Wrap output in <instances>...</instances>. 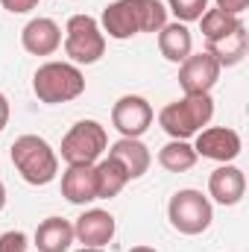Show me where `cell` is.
<instances>
[{
  "mask_svg": "<svg viewBox=\"0 0 249 252\" xmlns=\"http://www.w3.org/2000/svg\"><path fill=\"white\" fill-rule=\"evenodd\" d=\"M247 193V176L235 164H220L208 176V196L220 205H238Z\"/></svg>",
  "mask_w": 249,
  "mask_h": 252,
  "instance_id": "cell-13",
  "label": "cell"
},
{
  "mask_svg": "<svg viewBox=\"0 0 249 252\" xmlns=\"http://www.w3.org/2000/svg\"><path fill=\"white\" fill-rule=\"evenodd\" d=\"M153 106L138 94H126L112 106V126L121 132V138H141L153 126Z\"/></svg>",
  "mask_w": 249,
  "mask_h": 252,
  "instance_id": "cell-8",
  "label": "cell"
},
{
  "mask_svg": "<svg viewBox=\"0 0 249 252\" xmlns=\"http://www.w3.org/2000/svg\"><path fill=\"white\" fill-rule=\"evenodd\" d=\"M249 47V35L247 27H238L235 32H229L226 38H217V41H205V53H211L220 67H232V64H241L247 56Z\"/></svg>",
  "mask_w": 249,
  "mask_h": 252,
  "instance_id": "cell-18",
  "label": "cell"
},
{
  "mask_svg": "<svg viewBox=\"0 0 249 252\" xmlns=\"http://www.w3.org/2000/svg\"><path fill=\"white\" fill-rule=\"evenodd\" d=\"M62 196L70 205H88L97 199V170L94 164H67L62 173Z\"/></svg>",
  "mask_w": 249,
  "mask_h": 252,
  "instance_id": "cell-14",
  "label": "cell"
},
{
  "mask_svg": "<svg viewBox=\"0 0 249 252\" xmlns=\"http://www.w3.org/2000/svg\"><path fill=\"white\" fill-rule=\"evenodd\" d=\"M76 252H106L103 247H82V250H76Z\"/></svg>",
  "mask_w": 249,
  "mask_h": 252,
  "instance_id": "cell-28",
  "label": "cell"
},
{
  "mask_svg": "<svg viewBox=\"0 0 249 252\" xmlns=\"http://www.w3.org/2000/svg\"><path fill=\"white\" fill-rule=\"evenodd\" d=\"M106 53V35L91 15H70L64 24V56L73 64H94Z\"/></svg>",
  "mask_w": 249,
  "mask_h": 252,
  "instance_id": "cell-5",
  "label": "cell"
},
{
  "mask_svg": "<svg viewBox=\"0 0 249 252\" xmlns=\"http://www.w3.org/2000/svg\"><path fill=\"white\" fill-rule=\"evenodd\" d=\"M196 144V156L202 158H211V161H220V164H232L238 156H241V135L229 126H208L202 132L193 135Z\"/></svg>",
  "mask_w": 249,
  "mask_h": 252,
  "instance_id": "cell-9",
  "label": "cell"
},
{
  "mask_svg": "<svg viewBox=\"0 0 249 252\" xmlns=\"http://www.w3.org/2000/svg\"><path fill=\"white\" fill-rule=\"evenodd\" d=\"M167 24V6L161 0H115L103 9L100 30L109 38L126 41L141 32H158Z\"/></svg>",
  "mask_w": 249,
  "mask_h": 252,
  "instance_id": "cell-1",
  "label": "cell"
},
{
  "mask_svg": "<svg viewBox=\"0 0 249 252\" xmlns=\"http://www.w3.org/2000/svg\"><path fill=\"white\" fill-rule=\"evenodd\" d=\"M109 156L124 164L129 182H132V179H141V176L150 170V164H153L150 147H147L141 138H121V141H115V144L109 147Z\"/></svg>",
  "mask_w": 249,
  "mask_h": 252,
  "instance_id": "cell-15",
  "label": "cell"
},
{
  "mask_svg": "<svg viewBox=\"0 0 249 252\" xmlns=\"http://www.w3.org/2000/svg\"><path fill=\"white\" fill-rule=\"evenodd\" d=\"M0 6L12 15H24V12H32L38 6V0H0Z\"/></svg>",
  "mask_w": 249,
  "mask_h": 252,
  "instance_id": "cell-24",
  "label": "cell"
},
{
  "mask_svg": "<svg viewBox=\"0 0 249 252\" xmlns=\"http://www.w3.org/2000/svg\"><path fill=\"white\" fill-rule=\"evenodd\" d=\"M158 50H161V56L167 62H176V64L185 62L193 53V35H190L187 24H179V21L164 24L158 30Z\"/></svg>",
  "mask_w": 249,
  "mask_h": 252,
  "instance_id": "cell-16",
  "label": "cell"
},
{
  "mask_svg": "<svg viewBox=\"0 0 249 252\" xmlns=\"http://www.w3.org/2000/svg\"><path fill=\"white\" fill-rule=\"evenodd\" d=\"M21 44L32 56H53L62 47V27L53 18H32L21 30Z\"/></svg>",
  "mask_w": 249,
  "mask_h": 252,
  "instance_id": "cell-12",
  "label": "cell"
},
{
  "mask_svg": "<svg viewBox=\"0 0 249 252\" xmlns=\"http://www.w3.org/2000/svg\"><path fill=\"white\" fill-rule=\"evenodd\" d=\"M214 118V100L211 94H185L176 103H167L158 112V126L173 138V141H187L196 132H202Z\"/></svg>",
  "mask_w": 249,
  "mask_h": 252,
  "instance_id": "cell-2",
  "label": "cell"
},
{
  "mask_svg": "<svg viewBox=\"0 0 249 252\" xmlns=\"http://www.w3.org/2000/svg\"><path fill=\"white\" fill-rule=\"evenodd\" d=\"M199 27H202V35L205 41H217V38H226L229 32H235L238 27H244V21L238 15H229L223 9H205L202 18H199Z\"/></svg>",
  "mask_w": 249,
  "mask_h": 252,
  "instance_id": "cell-21",
  "label": "cell"
},
{
  "mask_svg": "<svg viewBox=\"0 0 249 252\" xmlns=\"http://www.w3.org/2000/svg\"><path fill=\"white\" fill-rule=\"evenodd\" d=\"M9 124V100H6V94H0V132L6 129Z\"/></svg>",
  "mask_w": 249,
  "mask_h": 252,
  "instance_id": "cell-26",
  "label": "cell"
},
{
  "mask_svg": "<svg viewBox=\"0 0 249 252\" xmlns=\"http://www.w3.org/2000/svg\"><path fill=\"white\" fill-rule=\"evenodd\" d=\"M94 170H97V199H112V196H118V193L126 188V182H129L124 164L115 161L112 156L100 158V161L94 164Z\"/></svg>",
  "mask_w": 249,
  "mask_h": 252,
  "instance_id": "cell-19",
  "label": "cell"
},
{
  "mask_svg": "<svg viewBox=\"0 0 249 252\" xmlns=\"http://www.w3.org/2000/svg\"><path fill=\"white\" fill-rule=\"evenodd\" d=\"M217 9H223V12H229V15H244L249 9V0H217Z\"/></svg>",
  "mask_w": 249,
  "mask_h": 252,
  "instance_id": "cell-25",
  "label": "cell"
},
{
  "mask_svg": "<svg viewBox=\"0 0 249 252\" xmlns=\"http://www.w3.org/2000/svg\"><path fill=\"white\" fill-rule=\"evenodd\" d=\"M196 158L199 156H196L193 144H187V141H170V144H164L158 150V164L164 170H170V173H185V170H190L196 164Z\"/></svg>",
  "mask_w": 249,
  "mask_h": 252,
  "instance_id": "cell-20",
  "label": "cell"
},
{
  "mask_svg": "<svg viewBox=\"0 0 249 252\" xmlns=\"http://www.w3.org/2000/svg\"><path fill=\"white\" fill-rule=\"evenodd\" d=\"M27 235L24 232H3L0 235V252H27Z\"/></svg>",
  "mask_w": 249,
  "mask_h": 252,
  "instance_id": "cell-23",
  "label": "cell"
},
{
  "mask_svg": "<svg viewBox=\"0 0 249 252\" xmlns=\"http://www.w3.org/2000/svg\"><path fill=\"white\" fill-rule=\"evenodd\" d=\"M9 158L15 164V170L24 176V182L30 185H50L59 173V156L56 150L38 138V135H21L15 138Z\"/></svg>",
  "mask_w": 249,
  "mask_h": 252,
  "instance_id": "cell-3",
  "label": "cell"
},
{
  "mask_svg": "<svg viewBox=\"0 0 249 252\" xmlns=\"http://www.w3.org/2000/svg\"><path fill=\"white\" fill-rule=\"evenodd\" d=\"M115 232H118V223L103 208H88L73 223V241H79L82 247H106L112 244Z\"/></svg>",
  "mask_w": 249,
  "mask_h": 252,
  "instance_id": "cell-11",
  "label": "cell"
},
{
  "mask_svg": "<svg viewBox=\"0 0 249 252\" xmlns=\"http://www.w3.org/2000/svg\"><path fill=\"white\" fill-rule=\"evenodd\" d=\"M220 64L211 53H190L185 62L179 64V85L185 94H211V88L220 79Z\"/></svg>",
  "mask_w": 249,
  "mask_h": 252,
  "instance_id": "cell-10",
  "label": "cell"
},
{
  "mask_svg": "<svg viewBox=\"0 0 249 252\" xmlns=\"http://www.w3.org/2000/svg\"><path fill=\"white\" fill-rule=\"evenodd\" d=\"M32 91L47 106L70 103L85 91V76L73 62H44L32 76Z\"/></svg>",
  "mask_w": 249,
  "mask_h": 252,
  "instance_id": "cell-4",
  "label": "cell"
},
{
  "mask_svg": "<svg viewBox=\"0 0 249 252\" xmlns=\"http://www.w3.org/2000/svg\"><path fill=\"white\" fill-rule=\"evenodd\" d=\"M167 9L176 15L179 24H190L202 18V12L208 9V0H167Z\"/></svg>",
  "mask_w": 249,
  "mask_h": 252,
  "instance_id": "cell-22",
  "label": "cell"
},
{
  "mask_svg": "<svg viewBox=\"0 0 249 252\" xmlns=\"http://www.w3.org/2000/svg\"><path fill=\"white\" fill-rule=\"evenodd\" d=\"M106 150H109V135H106V126H100L97 121L73 124L59 147L67 164H97Z\"/></svg>",
  "mask_w": 249,
  "mask_h": 252,
  "instance_id": "cell-7",
  "label": "cell"
},
{
  "mask_svg": "<svg viewBox=\"0 0 249 252\" xmlns=\"http://www.w3.org/2000/svg\"><path fill=\"white\" fill-rule=\"evenodd\" d=\"M167 217H170V226L182 235H202L211 220H214V208H211V199L196 188H182L170 196V205H167Z\"/></svg>",
  "mask_w": 249,
  "mask_h": 252,
  "instance_id": "cell-6",
  "label": "cell"
},
{
  "mask_svg": "<svg viewBox=\"0 0 249 252\" xmlns=\"http://www.w3.org/2000/svg\"><path fill=\"white\" fill-rule=\"evenodd\" d=\"M129 252H158V250H153V247H132Z\"/></svg>",
  "mask_w": 249,
  "mask_h": 252,
  "instance_id": "cell-29",
  "label": "cell"
},
{
  "mask_svg": "<svg viewBox=\"0 0 249 252\" xmlns=\"http://www.w3.org/2000/svg\"><path fill=\"white\" fill-rule=\"evenodd\" d=\"M73 244V223L64 217H47L35 229L38 252H67Z\"/></svg>",
  "mask_w": 249,
  "mask_h": 252,
  "instance_id": "cell-17",
  "label": "cell"
},
{
  "mask_svg": "<svg viewBox=\"0 0 249 252\" xmlns=\"http://www.w3.org/2000/svg\"><path fill=\"white\" fill-rule=\"evenodd\" d=\"M3 208H6V185L0 182V211H3Z\"/></svg>",
  "mask_w": 249,
  "mask_h": 252,
  "instance_id": "cell-27",
  "label": "cell"
}]
</instances>
